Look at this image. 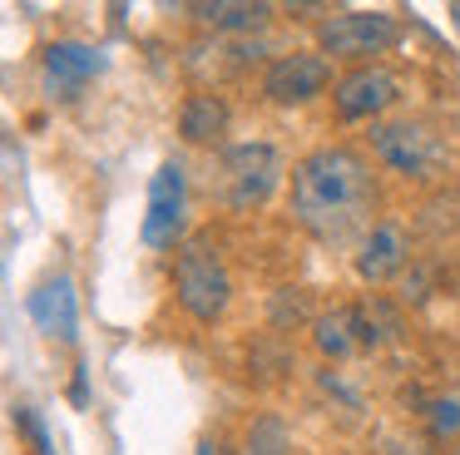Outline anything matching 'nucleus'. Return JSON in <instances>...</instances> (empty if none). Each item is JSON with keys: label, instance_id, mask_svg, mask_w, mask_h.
Masks as SVG:
<instances>
[{"label": "nucleus", "instance_id": "4", "mask_svg": "<svg viewBox=\"0 0 460 455\" xmlns=\"http://www.w3.org/2000/svg\"><path fill=\"white\" fill-rule=\"evenodd\" d=\"M396 40H401V20L386 15V10H337V15H327L317 30L322 55H337V59L386 55Z\"/></svg>", "mask_w": 460, "mask_h": 455}, {"label": "nucleus", "instance_id": "17", "mask_svg": "<svg viewBox=\"0 0 460 455\" xmlns=\"http://www.w3.org/2000/svg\"><path fill=\"white\" fill-rule=\"evenodd\" d=\"M15 425L31 435L35 455H55V441H50V431H45V421H40V411H35V406H15Z\"/></svg>", "mask_w": 460, "mask_h": 455}, {"label": "nucleus", "instance_id": "8", "mask_svg": "<svg viewBox=\"0 0 460 455\" xmlns=\"http://www.w3.org/2000/svg\"><path fill=\"white\" fill-rule=\"evenodd\" d=\"M401 99V79L381 65H357L332 85V104L337 119H376Z\"/></svg>", "mask_w": 460, "mask_h": 455}, {"label": "nucleus", "instance_id": "1", "mask_svg": "<svg viewBox=\"0 0 460 455\" xmlns=\"http://www.w3.org/2000/svg\"><path fill=\"white\" fill-rule=\"evenodd\" d=\"M376 203V174L357 148H317L292 168V218L322 243H341L367 223Z\"/></svg>", "mask_w": 460, "mask_h": 455}, {"label": "nucleus", "instance_id": "2", "mask_svg": "<svg viewBox=\"0 0 460 455\" xmlns=\"http://www.w3.org/2000/svg\"><path fill=\"white\" fill-rule=\"evenodd\" d=\"M282 183V154L272 144H233L223 148L218 158V183H213V193L223 198V208H238V213H248V208H262L272 193H278Z\"/></svg>", "mask_w": 460, "mask_h": 455}, {"label": "nucleus", "instance_id": "11", "mask_svg": "<svg viewBox=\"0 0 460 455\" xmlns=\"http://www.w3.org/2000/svg\"><path fill=\"white\" fill-rule=\"evenodd\" d=\"M401 267H406V237H401V228L396 223H371L367 237H361V253H357L361 282H391Z\"/></svg>", "mask_w": 460, "mask_h": 455}, {"label": "nucleus", "instance_id": "18", "mask_svg": "<svg viewBox=\"0 0 460 455\" xmlns=\"http://www.w3.org/2000/svg\"><path fill=\"white\" fill-rule=\"evenodd\" d=\"M426 421H430V431L436 435H456L460 431V401H430V411H426Z\"/></svg>", "mask_w": 460, "mask_h": 455}, {"label": "nucleus", "instance_id": "16", "mask_svg": "<svg viewBox=\"0 0 460 455\" xmlns=\"http://www.w3.org/2000/svg\"><path fill=\"white\" fill-rule=\"evenodd\" d=\"M351 317H357V336L361 346H381L396 336V307L381 302V297H367V302L351 307Z\"/></svg>", "mask_w": 460, "mask_h": 455}, {"label": "nucleus", "instance_id": "13", "mask_svg": "<svg viewBox=\"0 0 460 455\" xmlns=\"http://www.w3.org/2000/svg\"><path fill=\"white\" fill-rule=\"evenodd\" d=\"M312 346H317L327 361H347V356L361 346L351 307H332V312H322L317 322H312Z\"/></svg>", "mask_w": 460, "mask_h": 455}, {"label": "nucleus", "instance_id": "6", "mask_svg": "<svg viewBox=\"0 0 460 455\" xmlns=\"http://www.w3.org/2000/svg\"><path fill=\"white\" fill-rule=\"evenodd\" d=\"M371 148H376V158L391 168V174H406V178H426L430 168L440 164L436 129L416 124V119H391V124H376V129H371Z\"/></svg>", "mask_w": 460, "mask_h": 455}, {"label": "nucleus", "instance_id": "5", "mask_svg": "<svg viewBox=\"0 0 460 455\" xmlns=\"http://www.w3.org/2000/svg\"><path fill=\"white\" fill-rule=\"evenodd\" d=\"M183 223H189V174H183V164L169 158L149 178V208H144L139 237L149 247H173L183 237Z\"/></svg>", "mask_w": 460, "mask_h": 455}, {"label": "nucleus", "instance_id": "9", "mask_svg": "<svg viewBox=\"0 0 460 455\" xmlns=\"http://www.w3.org/2000/svg\"><path fill=\"white\" fill-rule=\"evenodd\" d=\"M31 322L40 326L50 342H75L80 336V292L65 272L45 277L31 292Z\"/></svg>", "mask_w": 460, "mask_h": 455}, {"label": "nucleus", "instance_id": "10", "mask_svg": "<svg viewBox=\"0 0 460 455\" xmlns=\"http://www.w3.org/2000/svg\"><path fill=\"white\" fill-rule=\"evenodd\" d=\"M100 69H104V55L94 45H84V40H55L45 49V89L60 99H70L80 85H90Z\"/></svg>", "mask_w": 460, "mask_h": 455}, {"label": "nucleus", "instance_id": "7", "mask_svg": "<svg viewBox=\"0 0 460 455\" xmlns=\"http://www.w3.org/2000/svg\"><path fill=\"white\" fill-rule=\"evenodd\" d=\"M327 85H332V65H327V55H312V49L278 55L268 65V75H262V94L282 109L307 104V99H317Z\"/></svg>", "mask_w": 460, "mask_h": 455}, {"label": "nucleus", "instance_id": "19", "mask_svg": "<svg viewBox=\"0 0 460 455\" xmlns=\"http://www.w3.org/2000/svg\"><path fill=\"white\" fill-rule=\"evenodd\" d=\"M75 406H84V366H75V386H70Z\"/></svg>", "mask_w": 460, "mask_h": 455}, {"label": "nucleus", "instance_id": "12", "mask_svg": "<svg viewBox=\"0 0 460 455\" xmlns=\"http://www.w3.org/2000/svg\"><path fill=\"white\" fill-rule=\"evenodd\" d=\"M179 134L183 144H199V148L218 144L228 134V104L218 94H189L179 109Z\"/></svg>", "mask_w": 460, "mask_h": 455}, {"label": "nucleus", "instance_id": "3", "mask_svg": "<svg viewBox=\"0 0 460 455\" xmlns=\"http://www.w3.org/2000/svg\"><path fill=\"white\" fill-rule=\"evenodd\" d=\"M173 292H179L183 312L199 317V322H218L233 302V277L228 267L218 263L208 237H193L183 243L179 263H173Z\"/></svg>", "mask_w": 460, "mask_h": 455}, {"label": "nucleus", "instance_id": "14", "mask_svg": "<svg viewBox=\"0 0 460 455\" xmlns=\"http://www.w3.org/2000/svg\"><path fill=\"white\" fill-rule=\"evenodd\" d=\"M193 15L213 30H258V25H268L272 5H258V0H213V5H193Z\"/></svg>", "mask_w": 460, "mask_h": 455}, {"label": "nucleus", "instance_id": "15", "mask_svg": "<svg viewBox=\"0 0 460 455\" xmlns=\"http://www.w3.org/2000/svg\"><path fill=\"white\" fill-rule=\"evenodd\" d=\"M243 455H292L288 421H282V415H272V411L252 415L248 435H243Z\"/></svg>", "mask_w": 460, "mask_h": 455}]
</instances>
